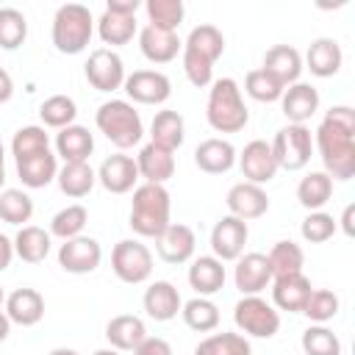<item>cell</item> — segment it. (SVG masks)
<instances>
[{"instance_id":"ba28073f","label":"cell","mask_w":355,"mask_h":355,"mask_svg":"<svg viewBox=\"0 0 355 355\" xmlns=\"http://www.w3.org/2000/svg\"><path fill=\"white\" fill-rule=\"evenodd\" d=\"M111 269L122 283L139 286L153 275V252L136 239H122L111 250Z\"/></svg>"},{"instance_id":"7dc6e473","label":"cell","mask_w":355,"mask_h":355,"mask_svg":"<svg viewBox=\"0 0 355 355\" xmlns=\"http://www.w3.org/2000/svg\"><path fill=\"white\" fill-rule=\"evenodd\" d=\"M302 313L311 322L324 324V322H330L338 313V297L330 288H311V294H308V300L302 305Z\"/></svg>"},{"instance_id":"816d5d0a","label":"cell","mask_w":355,"mask_h":355,"mask_svg":"<svg viewBox=\"0 0 355 355\" xmlns=\"http://www.w3.org/2000/svg\"><path fill=\"white\" fill-rule=\"evenodd\" d=\"M133 355H172V347L166 338H158V336H147L136 349Z\"/></svg>"},{"instance_id":"f35d334b","label":"cell","mask_w":355,"mask_h":355,"mask_svg":"<svg viewBox=\"0 0 355 355\" xmlns=\"http://www.w3.org/2000/svg\"><path fill=\"white\" fill-rule=\"evenodd\" d=\"M194 355H252V347L241 333H214L194 347Z\"/></svg>"},{"instance_id":"836d02e7","label":"cell","mask_w":355,"mask_h":355,"mask_svg":"<svg viewBox=\"0 0 355 355\" xmlns=\"http://www.w3.org/2000/svg\"><path fill=\"white\" fill-rule=\"evenodd\" d=\"M333 197V178L324 172H308L297 186V200L308 211H319Z\"/></svg>"},{"instance_id":"8d00e7d4","label":"cell","mask_w":355,"mask_h":355,"mask_svg":"<svg viewBox=\"0 0 355 355\" xmlns=\"http://www.w3.org/2000/svg\"><path fill=\"white\" fill-rule=\"evenodd\" d=\"M266 261H269L272 277L297 275V272H302V263H305V252H302V247H300V244H294V241H277V244L269 250Z\"/></svg>"},{"instance_id":"1f68e13d","label":"cell","mask_w":355,"mask_h":355,"mask_svg":"<svg viewBox=\"0 0 355 355\" xmlns=\"http://www.w3.org/2000/svg\"><path fill=\"white\" fill-rule=\"evenodd\" d=\"M14 255H19L25 263H42L50 255V233L36 225L19 227L14 236Z\"/></svg>"},{"instance_id":"7bdbcfd3","label":"cell","mask_w":355,"mask_h":355,"mask_svg":"<svg viewBox=\"0 0 355 355\" xmlns=\"http://www.w3.org/2000/svg\"><path fill=\"white\" fill-rule=\"evenodd\" d=\"M86 222H89V211L83 205H67V208H61L50 219V236H58L64 241L67 239H75V236L83 233Z\"/></svg>"},{"instance_id":"91938a15","label":"cell","mask_w":355,"mask_h":355,"mask_svg":"<svg viewBox=\"0 0 355 355\" xmlns=\"http://www.w3.org/2000/svg\"><path fill=\"white\" fill-rule=\"evenodd\" d=\"M47 355H78L75 349H67V347H58V349H53V352H47Z\"/></svg>"},{"instance_id":"44dd1931","label":"cell","mask_w":355,"mask_h":355,"mask_svg":"<svg viewBox=\"0 0 355 355\" xmlns=\"http://www.w3.org/2000/svg\"><path fill=\"white\" fill-rule=\"evenodd\" d=\"M288 125H305L319 111V92L311 83H291L280 97Z\"/></svg>"},{"instance_id":"d590c367","label":"cell","mask_w":355,"mask_h":355,"mask_svg":"<svg viewBox=\"0 0 355 355\" xmlns=\"http://www.w3.org/2000/svg\"><path fill=\"white\" fill-rule=\"evenodd\" d=\"M183 47L191 50V53H197V55H202V58H208L214 64L225 53V36H222V31L216 25H197L189 33V39H186Z\"/></svg>"},{"instance_id":"f1b7e54d","label":"cell","mask_w":355,"mask_h":355,"mask_svg":"<svg viewBox=\"0 0 355 355\" xmlns=\"http://www.w3.org/2000/svg\"><path fill=\"white\" fill-rule=\"evenodd\" d=\"M341 61H344V53H341L338 42L336 39H327V36L311 42L308 55H305V64H308V69L316 78H333L341 69Z\"/></svg>"},{"instance_id":"ee69618b","label":"cell","mask_w":355,"mask_h":355,"mask_svg":"<svg viewBox=\"0 0 355 355\" xmlns=\"http://www.w3.org/2000/svg\"><path fill=\"white\" fill-rule=\"evenodd\" d=\"M144 11H147L150 25L164 28V31H178V25L183 22V14H186L180 0H147Z\"/></svg>"},{"instance_id":"db71d44e","label":"cell","mask_w":355,"mask_h":355,"mask_svg":"<svg viewBox=\"0 0 355 355\" xmlns=\"http://www.w3.org/2000/svg\"><path fill=\"white\" fill-rule=\"evenodd\" d=\"M11 258H14V241H11L8 236H3V233H0V272H6V269H8Z\"/></svg>"},{"instance_id":"681fc988","label":"cell","mask_w":355,"mask_h":355,"mask_svg":"<svg viewBox=\"0 0 355 355\" xmlns=\"http://www.w3.org/2000/svg\"><path fill=\"white\" fill-rule=\"evenodd\" d=\"M336 227H338V225H336V219H333L330 214H324V211H311V214L302 219L300 233H302L305 241H311V244H322V241L333 239Z\"/></svg>"},{"instance_id":"30bf717a","label":"cell","mask_w":355,"mask_h":355,"mask_svg":"<svg viewBox=\"0 0 355 355\" xmlns=\"http://www.w3.org/2000/svg\"><path fill=\"white\" fill-rule=\"evenodd\" d=\"M100 261H103V247L92 236L67 239L58 250V266L69 275H89L100 266Z\"/></svg>"},{"instance_id":"52a82bcc","label":"cell","mask_w":355,"mask_h":355,"mask_svg":"<svg viewBox=\"0 0 355 355\" xmlns=\"http://www.w3.org/2000/svg\"><path fill=\"white\" fill-rule=\"evenodd\" d=\"M233 322L241 333L252 338H272L280 330V313L258 294L241 297L233 308Z\"/></svg>"},{"instance_id":"484cf974","label":"cell","mask_w":355,"mask_h":355,"mask_svg":"<svg viewBox=\"0 0 355 355\" xmlns=\"http://www.w3.org/2000/svg\"><path fill=\"white\" fill-rule=\"evenodd\" d=\"M105 338L116 352H133L144 338H147V327L139 316L133 313H119L105 324Z\"/></svg>"},{"instance_id":"7a4b0ae2","label":"cell","mask_w":355,"mask_h":355,"mask_svg":"<svg viewBox=\"0 0 355 355\" xmlns=\"http://www.w3.org/2000/svg\"><path fill=\"white\" fill-rule=\"evenodd\" d=\"M169 211H172V200L169 191L158 183H141L133 189V200H130V227L133 233L144 236V239H158L172 222H169Z\"/></svg>"},{"instance_id":"e0dca14e","label":"cell","mask_w":355,"mask_h":355,"mask_svg":"<svg viewBox=\"0 0 355 355\" xmlns=\"http://www.w3.org/2000/svg\"><path fill=\"white\" fill-rule=\"evenodd\" d=\"M233 280H236V288L244 297L261 294L272 283V269H269L266 255L263 252H247V255H241L239 263H236Z\"/></svg>"},{"instance_id":"ffe728a7","label":"cell","mask_w":355,"mask_h":355,"mask_svg":"<svg viewBox=\"0 0 355 355\" xmlns=\"http://www.w3.org/2000/svg\"><path fill=\"white\" fill-rule=\"evenodd\" d=\"M141 305L147 311L150 319L155 322H169L180 313L183 308V300H180V291L169 283V280H155L147 286L144 297H141Z\"/></svg>"},{"instance_id":"9c48e42d","label":"cell","mask_w":355,"mask_h":355,"mask_svg":"<svg viewBox=\"0 0 355 355\" xmlns=\"http://www.w3.org/2000/svg\"><path fill=\"white\" fill-rule=\"evenodd\" d=\"M122 86H125V94L133 103H141V105H161L172 94L169 78L158 69H136V72L125 75Z\"/></svg>"},{"instance_id":"8fae6325","label":"cell","mask_w":355,"mask_h":355,"mask_svg":"<svg viewBox=\"0 0 355 355\" xmlns=\"http://www.w3.org/2000/svg\"><path fill=\"white\" fill-rule=\"evenodd\" d=\"M83 72H86V80H89L97 92H116V89L125 83V64H122V58H119L114 50H108V47L94 50V53L89 55V61H86Z\"/></svg>"},{"instance_id":"d6a6232c","label":"cell","mask_w":355,"mask_h":355,"mask_svg":"<svg viewBox=\"0 0 355 355\" xmlns=\"http://www.w3.org/2000/svg\"><path fill=\"white\" fill-rule=\"evenodd\" d=\"M55 180H58V189L67 194V197H86L92 189H94V183H97V172L89 166V161H83V164H64L61 169H58V175H55Z\"/></svg>"},{"instance_id":"60d3db41","label":"cell","mask_w":355,"mask_h":355,"mask_svg":"<svg viewBox=\"0 0 355 355\" xmlns=\"http://www.w3.org/2000/svg\"><path fill=\"white\" fill-rule=\"evenodd\" d=\"M33 216V200L22 189H3L0 191V219L8 225H22L31 222Z\"/></svg>"},{"instance_id":"4316f807","label":"cell","mask_w":355,"mask_h":355,"mask_svg":"<svg viewBox=\"0 0 355 355\" xmlns=\"http://www.w3.org/2000/svg\"><path fill=\"white\" fill-rule=\"evenodd\" d=\"M194 164L208 175H222L236 164V147L225 139H205L194 150Z\"/></svg>"},{"instance_id":"d6986e66","label":"cell","mask_w":355,"mask_h":355,"mask_svg":"<svg viewBox=\"0 0 355 355\" xmlns=\"http://www.w3.org/2000/svg\"><path fill=\"white\" fill-rule=\"evenodd\" d=\"M194 247H197V239H194V230L189 225H169L158 239H155V250H158V258L166 261V263H186L191 255H194Z\"/></svg>"},{"instance_id":"f5cc1de1","label":"cell","mask_w":355,"mask_h":355,"mask_svg":"<svg viewBox=\"0 0 355 355\" xmlns=\"http://www.w3.org/2000/svg\"><path fill=\"white\" fill-rule=\"evenodd\" d=\"M105 11L125 14V17H136V11H139V0H108Z\"/></svg>"},{"instance_id":"9f6ffc18","label":"cell","mask_w":355,"mask_h":355,"mask_svg":"<svg viewBox=\"0 0 355 355\" xmlns=\"http://www.w3.org/2000/svg\"><path fill=\"white\" fill-rule=\"evenodd\" d=\"M352 214H355V205H347L344 208V216H341V225H344V233L352 236Z\"/></svg>"},{"instance_id":"277c9868","label":"cell","mask_w":355,"mask_h":355,"mask_svg":"<svg viewBox=\"0 0 355 355\" xmlns=\"http://www.w3.org/2000/svg\"><path fill=\"white\" fill-rule=\"evenodd\" d=\"M94 122H97V130L119 150H128L133 144L141 141L144 136V128H141V116L139 111L128 103V100H108L97 108L94 114Z\"/></svg>"},{"instance_id":"3957f363","label":"cell","mask_w":355,"mask_h":355,"mask_svg":"<svg viewBox=\"0 0 355 355\" xmlns=\"http://www.w3.org/2000/svg\"><path fill=\"white\" fill-rule=\"evenodd\" d=\"M208 125L216 133H239L250 122V111L244 105L241 89L233 78H219L211 83L208 105H205Z\"/></svg>"},{"instance_id":"74e56055","label":"cell","mask_w":355,"mask_h":355,"mask_svg":"<svg viewBox=\"0 0 355 355\" xmlns=\"http://www.w3.org/2000/svg\"><path fill=\"white\" fill-rule=\"evenodd\" d=\"M180 313H183L186 327H191L197 333H211L219 324V308L208 297H194V300L183 302Z\"/></svg>"},{"instance_id":"6125c7cd","label":"cell","mask_w":355,"mask_h":355,"mask_svg":"<svg viewBox=\"0 0 355 355\" xmlns=\"http://www.w3.org/2000/svg\"><path fill=\"white\" fill-rule=\"evenodd\" d=\"M3 300H6V297H3V288H0V305H3Z\"/></svg>"},{"instance_id":"c3c4849f","label":"cell","mask_w":355,"mask_h":355,"mask_svg":"<svg viewBox=\"0 0 355 355\" xmlns=\"http://www.w3.org/2000/svg\"><path fill=\"white\" fill-rule=\"evenodd\" d=\"M244 92H247L252 100H258V103H275V100L283 97L286 89H283L269 72L252 69V72H247V78H244Z\"/></svg>"},{"instance_id":"94428289","label":"cell","mask_w":355,"mask_h":355,"mask_svg":"<svg viewBox=\"0 0 355 355\" xmlns=\"http://www.w3.org/2000/svg\"><path fill=\"white\" fill-rule=\"evenodd\" d=\"M94 355H119V352H116V349H114V347H111V349H97V352H94Z\"/></svg>"},{"instance_id":"5bb4252c","label":"cell","mask_w":355,"mask_h":355,"mask_svg":"<svg viewBox=\"0 0 355 355\" xmlns=\"http://www.w3.org/2000/svg\"><path fill=\"white\" fill-rule=\"evenodd\" d=\"M225 202H227L230 216H236V219H241V222L258 219V216H263V214L269 211V197H266V191H263L261 186H255V183H247V180L230 186Z\"/></svg>"},{"instance_id":"b9f144b4","label":"cell","mask_w":355,"mask_h":355,"mask_svg":"<svg viewBox=\"0 0 355 355\" xmlns=\"http://www.w3.org/2000/svg\"><path fill=\"white\" fill-rule=\"evenodd\" d=\"M44 150H50V136H47L44 128H39V125H25V128H19V130L14 133V139H11V153H14L17 161H19V158L39 155V153H44Z\"/></svg>"},{"instance_id":"f546056e","label":"cell","mask_w":355,"mask_h":355,"mask_svg":"<svg viewBox=\"0 0 355 355\" xmlns=\"http://www.w3.org/2000/svg\"><path fill=\"white\" fill-rule=\"evenodd\" d=\"M17 175L22 180V186L28 189H44L47 183L55 180L58 175V164H55V155L50 150L39 153V155H31V158H19L17 161Z\"/></svg>"},{"instance_id":"d4e9b609","label":"cell","mask_w":355,"mask_h":355,"mask_svg":"<svg viewBox=\"0 0 355 355\" xmlns=\"http://www.w3.org/2000/svg\"><path fill=\"white\" fill-rule=\"evenodd\" d=\"M225 277H227V272H225L222 261L214 255H200L189 266V286L197 291V297L216 294L225 286Z\"/></svg>"},{"instance_id":"6f0895ef","label":"cell","mask_w":355,"mask_h":355,"mask_svg":"<svg viewBox=\"0 0 355 355\" xmlns=\"http://www.w3.org/2000/svg\"><path fill=\"white\" fill-rule=\"evenodd\" d=\"M8 333H11V319H8V316L0 311V344L8 338Z\"/></svg>"},{"instance_id":"4fadbf2b","label":"cell","mask_w":355,"mask_h":355,"mask_svg":"<svg viewBox=\"0 0 355 355\" xmlns=\"http://www.w3.org/2000/svg\"><path fill=\"white\" fill-rule=\"evenodd\" d=\"M239 166H241V175L247 183H269L275 175H277V161L272 155V147L269 141L263 139H252L250 144H244L241 155H239Z\"/></svg>"},{"instance_id":"ab89813d","label":"cell","mask_w":355,"mask_h":355,"mask_svg":"<svg viewBox=\"0 0 355 355\" xmlns=\"http://www.w3.org/2000/svg\"><path fill=\"white\" fill-rule=\"evenodd\" d=\"M39 116H42V122H44L47 128L61 130V128L75 125L78 105H75V100L67 97V94H53V97H47V100L39 105Z\"/></svg>"},{"instance_id":"11a10c76","label":"cell","mask_w":355,"mask_h":355,"mask_svg":"<svg viewBox=\"0 0 355 355\" xmlns=\"http://www.w3.org/2000/svg\"><path fill=\"white\" fill-rule=\"evenodd\" d=\"M11 94H14V80H11V75L0 67V103H8Z\"/></svg>"},{"instance_id":"cb8c5ba5","label":"cell","mask_w":355,"mask_h":355,"mask_svg":"<svg viewBox=\"0 0 355 355\" xmlns=\"http://www.w3.org/2000/svg\"><path fill=\"white\" fill-rule=\"evenodd\" d=\"M311 294V280L297 272V275H283V277H272V300L280 311L288 313H302V305Z\"/></svg>"},{"instance_id":"83f0119b","label":"cell","mask_w":355,"mask_h":355,"mask_svg":"<svg viewBox=\"0 0 355 355\" xmlns=\"http://www.w3.org/2000/svg\"><path fill=\"white\" fill-rule=\"evenodd\" d=\"M92 150H94V136L83 125L61 128L55 136V153L64 158V164H83L89 161Z\"/></svg>"},{"instance_id":"8992f818","label":"cell","mask_w":355,"mask_h":355,"mask_svg":"<svg viewBox=\"0 0 355 355\" xmlns=\"http://www.w3.org/2000/svg\"><path fill=\"white\" fill-rule=\"evenodd\" d=\"M269 147L277 161V169L297 172V169L308 166V161L313 155V136L305 125H286L275 133V141Z\"/></svg>"},{"instance_id":"7c38bea8","label":"cell","mask_w":355,"mask_h":355,"mask_svg":"<svg viewBox=\"0 0 355 355\" xmlns=\"http://www.w3.org/2000/svg\"><path fill=\"white\" fill-rule=\"evenodd\" d=\"M250 239V227L247 222L236 219V216H222L214 230H211V250H214V258H219L222 263L225 261H239L241 252H244V244Z\"/></svg>"},{"instance_id":"f6af8a7d","label":"cell","mask_w":355,"mask_h":355,"mask_svg":"<svg viewBox=\"0 0 355 355\" xmlns=\"http://www.w3.org/2000/svg\"><path fill=\"white\" fill-rule=\"evenodd\" d=\"M302 352L305 355H341V341L338 336L324 327V324H313L302 333Z\"/></svg>"},{"instance_id":"bcb514c9","label":"cell","mask_w":355,"mask_h":355,"mask_svg":"<svg viewBox=\"0 0 355 355\" xmlns=\"http://www.w3.org/2000/svg\"><path fill=\"white\" fill-rule=\"evenodd\" d=\"M28 36V19L17 8H0V47L17 50Z\"/></svg>"},{"instance_id":"f907efd6","label":"cell","mask_w":355,"mask_h":355,"mask_svg":"<svg viewBox=\"0 0 355 355\" xmlns=\"http://www.w3.org/2000/svg\"><path fill=\"white\" fill-rule=\"evenodd\" d=\"M183 72H186L191 86L205 89L211 83V78H214V64L208 58H202V55H197V53L183 47Z\"/></svg>"},{"instance_id":"6da1fadb","label":"cell","mask_w":355,"mask_h":355,"mask_svg":"<svg viewBox=\"0 0 355 355\" xmlns=\"http://www.w3.org/2000/svg\"><path fill=\"white\" fill-rule=\"evenodd\" d=\"M313 144L324 164V175L336 180L355 178V111L349 105H333L324 114Z\"/></svg>"},{"instance_id":"680465c9","label":"cell","mask_w":355,"mask_h":355,"mask_svg":"<svg viewBox=\"0 0 355 355\" xmlns=\"http://www.w3.org/2000/svg\"><path fill=\"white\" fill-rule=\"evenodd\" d=\"M6 183V153H3V141H0V189Z\"/></svg>"},{"instance_id":"5b68a950","label":"cell","mask_w":355,"mask_h":355,"mask_svg":"<svg viewBox=\"0 0 355 355\" xmlns=\"http://www.w3.org/2000/svg\"><path fill=\"white\" fill-rule=\"evenodd\" d=\"M94 33L92 11L80 3H67L53 17V44L64 55H78L89 47Z\"/></svg>"},{"instance_id":"4dcf8cb0","label":"cell","mask_w":355,"mask_h":355,"mask_svg":"<svg viewBox=\"0 0 355 355\" xmlns=\"http://www.w3.org/2000/svg\"><path fill=\"white\" fill-rule=\"evenodd\" d=\"M186 139V125H183V116L178 111H158L153 116V125H150V141L164 147V150H178Z\"/></svg>"},{"instance_id":"e575fe53","label":"cell","mask_w":355,"mask_h":355,"mask_svg":"<svg viewBox=\"0 0 355 355\" xmlns=\"http://www.w3.org/2000/svg\"><path fill=\"white\" fill-rule=\"evenodd\" d=\"M97 33L105 44L119 47L128 44L136 36V17H125V14H114V11H103V17L97 19Z\"/></svg>"},{"instance_id":"7402d4cb","label":"cell","mask_w":355,"mask_h":355,"mask_svg":"<svg viewBox=\"0 0 355 355\" xmlns=\"http://www.w3.org/2000/svg\"><path fill=\"white\" fill-rule=\"evenodd\" d=\"M136 169H139V178H144V183L164 186L175 175V155H172V150H164V147L150 141V144H144L139 150Z\"/></svg>"},{"instance_id":"ac0fdd59","label":"cell","mask_w":355,"mask_h":355,"mask_svg":"<svg viewBox=\"0 0 355 355\" xmlns=\"http://www.w3.org/2000/svg\"><path fill=\"white\" fill-rule=\"evenodd\" d=\"M263 72H269L283 89L291 83H300V72H302V55L297 47L291 44H275L266 50L263 55Z\"/></svg>"},{"instance_id":"2e32d148","label":"cell","mask_w":355,"mask_h":355,"mask_svg":"<svg viewBox=\"0 0 355 355\" xmlns=\"http://www.w3.org/2000/svg\"><path fill=\"white\" fill-rule=\"evenodd\" d=\"M139 47H141V55L147 61H153V64H169L183 50V42H180L178 31H164V28L147 25V28L139 31Z\"/></svg>"},{"instance_id":"603a6c76","label":"cell","mask_w":355,"mask_h":355,"mask_svg":"<svg viewBox=\"0 0 355 355\" xmlns=\"http://www.w3.org/2000/svg\"><path fill=\"white\" fill-rule=\"evenodd\" d=\"M6 316L14 324L22 327H33L42 322L44 316V297L36 288H14L6 297Z\"/></svg>"},{"instance_id":"9a60e30c","label":"cell","mask_w":355,"mask_h":355,"mask_svg":"<svg viewBox=\"0 0 355 355\" xmlns=\"http://www.w3.org/2000/svg\"><path fill=\"white\" fill-rule=\"evenodd\" d=\"M97 180H100L103 189L111 191V194H128V191H133V186H136V180H139L136 158L122 155V153L108 155V158L100 164V169H97Z\"/></svg>"}]
</instances>
